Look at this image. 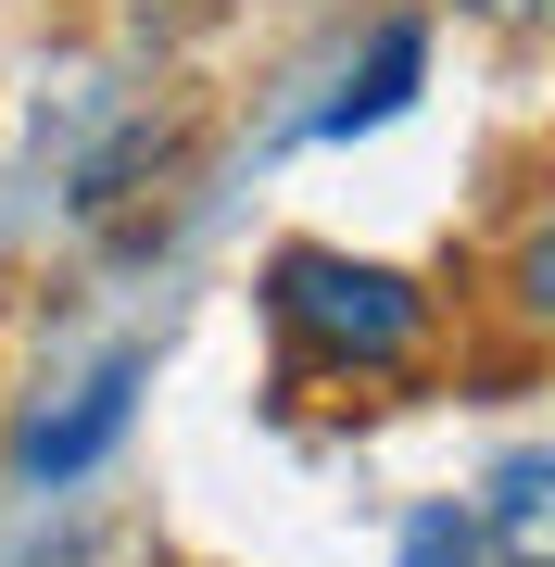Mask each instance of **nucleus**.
<instances>
[{
  "mask_svg": "<svg viewBox=\"0 0 555 567\" xmlns=\"http://www.w3.org/2000/svg\"><path fill=\"white\" fill-rule=\"evenodd\" d=\"M266 316L290 328V353L316 379H391L430 341V290L404 265H367V252H329V240H290L266 265Z\"/></svg>",
  "mask_w": 555,
  "mask_h": 567,
  "instance_id": "obj_1",
  "label": "nucleus"
},
{
  "mask_svg": "<svg viewBox=\"0 0 555 567\" xmlns=\"http://www.w3.org/2000/svg\"><path fill=\"white\" fill-rule=\"evenodd\" d=\"M126 404H140V353H114L63 416L25 429V480H76V466H102V454H114V429H126Z\"/></svg>",
  "mask_w": 555,
  "mask_h": 567,
  "instance_id": "obj_2",
  "label": "nucleus"
},
{
  "mask_svg": "<svg viewBox=\"0 0 555 567\" xmlns=\"http://www.w3.org/2000/svg\"><path fill=\"white\" fill-rule=\"evenodd\" d=\"M417 76H430V25L404 13V25H379V51H367V76H353V89H341V102L316 114V126H329V140H353V126H379V114H404V89H417Z\"/></svg>",
  "mask_w": 555,
  "mask_h": 567,
  "instance_id": "obj_3",
  "label": "nucleus"
},
{
  "mask_svg": "<svg viewBox=\"0 0 555 567\" xmlns=\"http://www.w3.org/2000/svg\"><path fill=\"white\" fill-rule=\"evenodd\" d=\"M543 492H555V466H543V454H505V480H493V543H505V567H555Z\"/></svg>",
  "mask_w": 555,
  "mask_h": 567,
  "instance_id": "obj_4",
  "label": "nucleus"
},
{
  "mask_svg": "<svg viewBox=\"0 0 555 567\" xmlns=\"http://www.w3.org/2000/svg\"><path fill=\"white\" fill-rule=\"evenodd\" d=\"M404 567H480V517L417 505V517H404Z\"/></svg>",
  "mask_w": 555,
  "mask_h": 567,
  "instance_id": "obj_5",
  "label": "nucleus"
},
{
  "mask_svg": "<svg viewBox=\"0 0 555 567\" xmlns=\"http://www.w3.org/2000/svg\"><path fill=\"white\" fill-rule=\"evenodd\" d=\"M467 13H505V25H517V13H543V0H467Z\"/></svg>",
  "mask_w": 555,
  "mask_h": 567,
  "instance_id": "obj_6",
  "label": "nucleus"
}]
</instances>
